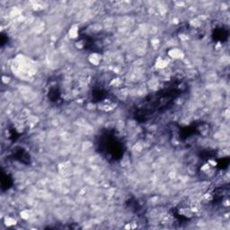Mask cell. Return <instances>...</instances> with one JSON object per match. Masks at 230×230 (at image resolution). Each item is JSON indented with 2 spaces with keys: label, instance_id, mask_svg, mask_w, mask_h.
<instances>
[{
  "label": "cell",
  "instance_id": "obj_4",
  "mask_svg": "<svg viewBox=\"0 0 230 230\" xmlns=\"http://www.w3.org/2000/svg\"><path fill=\"white\" fill-rule=\"evenodd\" d=\"M69 35L72 38H76L78 36V27L76 25H73L69 30Z\"/></svg>",
  "mask_w": 230,
  "mask_h": 230
},
{
  "label": "cell",
  "instance_id": "obj_2",
  "mask_svg": "<svg viewBox=\"0 0 230 230\" xmlns=\"http://www.w3.org/2000/svg\"><path fill=\"white\" fill-rule=\"evenodd\" d=\"M168 55L170 56V57H172V59L180 60L183 57V52L179 49H172L168 52Z\"/></svg>",
  "mask_w": 230,
  "mask_h": 230
},
{
  "label": "cell",
  "instance_id": "obj_3",
  "mask_svg": "<svg viewBox=\"0 0 230 230\" xmlns=\"http://www.w3.org/2000/svg\"><path fill=\"white\" fill-rule=\"evenodd\" d=\"M167 64H168V60L166 59H164V57H159L156 62V67L158 69H164V68H166Z\"/></svg>",
  "mask_w": 230,
  "mask_h": 230
},
{
  "label": "cell",
  "instance_id": "obj_5",
  "mask_svg": "<svg viewBox=\"0 0 230 230\" xmlns=\"http://www.w3.org/2000/svg\"><path fill=\"white\" fill-rule=\"evenodd\" d=\"M5 225L7 227H11L13 225H16V220L14 219V218H11V217H8V218H5Z\"/></svg>",
  "mask_w": 230,
  "mask_h": 230
},
{
  "label": "cell",
  "instance_id": "obj_1",
  "mask_svg": "<svg viewBox=\"0 0 230 230\" xmlns=\"http://www.w3.org/2000/svg\"><path fill=\"white\" fill-rule=\"evenodd\" d=\"M88 60L93 66H99L101 61H102V56L97 52H93L89 55Z\"/></svg>",
  "mask_w": 230,
  "mask_h": 230
},
{
  "label": "cell",
  "instance_id": "obj_6",
  "mask_svg": "<svg viewBox=\"0 0 230 230\" xmlns=\"http://www.w3.org/2000/svg\"><path fill=\"white\" fill-rule=\"evenodd\" d=\"M122 84L121 80L120 78H114L112 79V81L111 82V85L113 86V87H119V86H120Z\"/></svg>",
  "mask_w": 230,
  "mask_h": 230
}]
</instances>
